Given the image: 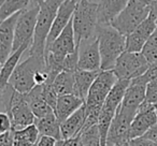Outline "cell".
Returning <instances> with one entry per match:
<instances>
[{
    "instance_id": "cell-31",
    "label": "cell",
    "mask_w": 157,
    "mask_h": 146,
    "mask_svg": "<svg viewBox=\"0 0 157 146\" xmlns=\"http://www.w3.org/2000/svg\"><path fill=\"white\" fill-rule=\"evenodd\" d=\"M42 95H43V98L46 100V102L54 109V112H55L57 99H58L59 96L57 95L56 90L53 87V84L45 83L44 85H42Z\"/></svg>"
},
{
    "instance_id": "cell-16",
    "label": "cell",
    "mask_w": 157,
    "mask_h": 146,
    "mask_svg": "<svg viewBox=\"0 0 157 146\" xmlns=\"http://www.w3.org/2000/svg\"><path fill=\"white\" fill-rule=\"evenodd\" d=\"M21 12L1 21L0 24V62L2 65L13 52L15 26Z\"/></svg>"
},
{
    "instance_id": "cell-42",
    "label": "cell",
    "mask_w": 157,
    "mask_h": 146,
    "mask_svg": "<svg viewBox=\"0 0 157 146\" xmlns=\"http://www.w3.org/2000/svg\"><path fill=\"white\" fill-rule=\"evenodd\" d=\"M5 1H6V0H0V5H1V3H3Z\"/></svg>"
},
{
    "instance_id": "cell-25",
    "label": "cell",
    "mask_w": 157,
    "mask_h": 146,
    "mask_svg": "<svg viewBox=\"0 0 157 146\" xmlns=\"http://www.w3.org/2000/svg\"><path fill=\"white\" fill-rule=\"evenodd\" d=\"M100 71H86L78 69L74 72V81H75V95L85 100L87 94L92 87L93 83L98 77Z\"/></svg>"
},
{
    "instance_id": "cell-14",
    "label": "cell",
    "mask_w": 157,
    "mask_h": 146,
    "mask_svg": "<svg viewBox=\"0 0 157 146\" xmlns=\"http://www.w3.org/2000/svg\"><path fill=\"white\" fill-rule=\"evenodd\" d=\"M156 29L157 21L155 16L150 12V15L132 32L126 36V51L127 52H142L145 43Z\"/></svg>"
},
{
    "instance_id": "cell-41",
    "label": "cell",
    "mask_w": 157,
    "mask_h": 146,
    "mask_svg": "<svg viewBox=\"0 0 157 146\" xmlns=\"http://www.w3.org/2000/svg\"><path fill=\"white\" fill-rule=\"evenodd\" d=\"M36 1H37V2H38V3H39V5H40V3H41V2H43L44 0H36Z\"/></svg>"
},
{
    "instance_id": "cell-32",
    "label": "cell",
    "mask_w": 157,
    "mask_h": 146,
    "mask_svg": "<svg viewBox=\"0 0 157 146\" xmlns=\"http://www.w3.org/2000/svg\"><path fill=\"white\" fill-rule=\"evenodd\" d=\"M145 102L157 105V80L151 81L146 84Z\"/></svg>"
},
{
    "instance_id": "cell-3",
    "label": "cell",
    "mask_w": 157,
    "mask_h": 146,
    "mask_svg": "<svg viewBox=\"0 0 157 146\" xmlns=\"http://www.w3.org/2000/svg\"><path fill=\"white\" fill-rule=\"evenodd\" d=\"M73 29L78 47L82 42L96 37L98 27V2L80 0L73 14Z\"/></svg>"
},
{
    "instance_id": "cell-1",
    "label": "cell",
    "mask_w": 157,
    "mask_h": 146,
    "mask_svg": "<svg viewBox=\"0 0 157 146\" xmlns=\"http://www.w3.org/2000/svg\"><path fill=\"white\" fill-rule=\"evenodd\" d=\"M96 36L101 55V70H112L117 59L126 51V36L112 25H99Z\"/></svg>"
},
{
    "instance_id": "cell-12",
    "label": "cell",
    "mask_w": 157,
    "mask_h": 146,
    "mask_svg": "<svg viewBox=\"0 0 157 146\" xmlns=\"http://www.w3.org/2000/svg\"><path fill=\"white\" fill-rule=\"evenodd\" d=\"M157 124V105L144 101L139 107L130 127L129 137L131 139L144 135L153 126ZM129 140V141H130Z\"/></svg>"
},
{
    "instance_id": "cell-11",
    "label": "cell",
    "mask_w": 157,
    "mask_h": 146,
    "mask_svg": "<svg viewBox=\"0 0 157 146\" xmlns=\"http://www.w3.org/2000/svg\"><path fill=\"white\" fill-rule=\"evenodd\" d=\"M137 112L128 110L121 104L112 124L110 126L109 133L107 137L105 146H123L129 142L130 127Z\"/></svg>"
},
{
    "instance_id": "cell-35",
    "label": "cell",
    "mask_w": 157,
    "mask_h": 146,
    "mask_svg": "<svg viewBox=\"0 0 157 146\" xmlns=\"http://www.w3.org/2000/svg\"><path fill=\"white\" fill-rule=\"evenodd\" d=\"M81 135L78 134L70 139H60L57 140L55 146H81Z\"/></svg>"
},
{
    "instance_id": "cell-2",
    "label": "cell",
    "mask_w": 157,
    "mask_h": 146,
    "mask_svg": "<svg viewBox=\"0 0 157 146\" xmlns=\"http://www.w3.org/2000/svg\"><path fill=\"white\" fill-rule=\"evenodd\" d=\"M63 1L65 0H44L43 2L40 3L35 37L33 44L28 50V55L45 56L48 37L50 35L57 12Z\"/></svg>"
},
{
    "instance_id": "cell-22",
    "label": "cell",
    "mask_w": 157,
    "mask_h": 146,
    "mask_svg": "<svg viewBox=\"0 0 157 146\" xmlns=\"http://www.w3.org/2000/svg\"><path fill=\"white\" fill-rule=\"evenodd\" d=\"M27 102L29 103L36 118H42L55 113L54 109L46 102L42 95V85H37L33 87L28 94H25Z\"/></svg>"
},
{
    "instance_id": "cell-38",
    "label": "cell",
    "mask_w": 157,
    "mask_h": 146,
    "mask_svg": "<svg viewBox=\"0 0 157 146\" xmlns=\"http://www.w3.org/2000/svg\"><path fill=\"white\" fill-rule=\"evenodd\" d=\"M56 141H57V140L54 139V137H52L40 135L35 146H55Z\"/></svg>"
},
{
    "instance_id": "cell-28",
    "label": "cell",
    "mask_w": 157,
    "mask_h": 146,
    "mask_svg": "<svg viewBox=\"0 0 157 146\" xmlns=\"http://www.w3.org/2000/svg\"><path fill=\"white\" fill-rule=\"evenodd\" d=\"M33 1V0H6L5 2L0 5V20L5 21L15 13L24 11L31 5Z\"/></svg>"
},
{
    "instance_id": "cell-15",
    "label": "cell",
    "mask_w": 157,
    "mask_h": 146,
    "mask_svg": "<svg viewBox=\"0 0 157 146\" xmlns=\"http://www.w3.org/2000/svg\"><path fill=\"white\" fill-rule=\"evenodd\" d=\"M78 45L75 41V35L73 29V22L69 23L61 33L46 47L45 53H51L56 58L63 59L66 56L76 52Z\"/></svg>"
},
{
    "instance_id": "cell-21",
    "label": "cell",
    "mask_w": 157,
    "mask_h": 146,
    "mask_svg": "<svg viewBox=\"0 0 157 146\" xmlns=\"http://www.w3.org/2000/svg\"><path fill=\"white\" fill-rule=\"evenodd\" d=\"M85 103V100L81 97L76 96L75 94L61 95L57 99L56 107H55V114L59 122H63L67 119L70 115L78 111L82 105Z\"/></svg>"
},
{
    "instance_id": "cell-19",
    "label": "cell",
    "mask_w": 157,
    "mask_h": 146,
    "mask_svg": "<svg viewBox=\"0 0 157 146\" xmlns=\"http://www.w3.org/2000/svg\"><path fill=\"white\" fill-rule=\"evenodd\" d=\"M86 118H87V113H86L85 103H84L78 111H75L72 115H70L67 119L61 122V137L63 139H70V137L78 135L83 129Z\"/></svg>"
},
{
    "instance_id": "cell-13",
    "label": "cell",
    "mask_w": 157,
    "mask_h": 146,
    "mask_svg": "<svg viewBox=\"0 0 157 146\" xmlns=\"http://www.w3.org/2000/svg\"><path fill=\"white\" fill-rule=\"evenodd\" d=\"M78 69L86 71H101V55L98 38L84 41L78 46Z\"/></svg>"
},
{
    "instance_id": "cell-39",
    "label": "cell",
    "mask_w": 157,
    "mask_h": 146,
    "mask_svg": "<svg viewBox=\"0 0 157 146\" xmlns=\"http://www.w3.org/2000/svg\"><path fill=\"white\" fill-rule=\"evenodd\" d=\"M151 13L155 16V18L157 21V0H155L154 2L151 5Z\"/></svg>"
},
{
    "instance_id": "cell-6",
    "label": "cell",
    "mask_w": 157,
    "mask_h": 146,
    "mask_svg": "<svg viewBox=\"0 0 157 146\" xmlns=\"http://www.w3.org/2000/svg\"><path fill=\"white\" fill-rule=\"evenodd\" d=\"M129 84H130V81H128V80H118L103 103L98 120V127L99 131H100L102 146H105V144H107V137L109 133L110 126H111L112 120L115 117L121 104H122L125 92H126Z\"/></svg>"
},
{
    "instance_id": "cell-9",
    "label": "cell",
    "mask_w": 157,
    "mask_h": 146,
    "mask_svg": "<svg viewBox=\"0 0 157 146\" xmlns=\"http://www.w3.org/2000/svg\"><path fill=\"white\" fill-rule=\"evenodd\" d=\"M150 12L151 7H145L137 1L130 0L127 7L112 21L110 25L124 36H128L150 15Z\"/></svg>"
},
{
    "instance_id": "cell-10",
    "label": "cell",
    "mask_w": 157,
    "mask_h": 146,
    "mask_svg": "<svg viewBox=\"0 0 157 146\" xmlns=\"http://www.w3.org/2000/svg\"><path fill=\"white\" fill-rule=\"evenodd\" d=\"M3 112H7L10 115L12 130L14 131L24 129L36 122V116L29 103L27 102L25 95L16 90L13 92L9 104Z\"/></svg>"
},
{
    "instance_id": "cell-7",
    "label": "cell",
    "mask_w": 157,
    "mask_h": 146,
    "mask_svg": "<svg viewBox=\"0 0 157 146\" xmlns=\"http://www.w3.org/2000/svg\"><path fill=\"white\" fill-rule=\"evenodd\" d=\"M40 11V5L33 0L26 10L21 12L15 26L13 52L22 47L23 45L31 46L35 37V30L37 26L38 14Z\"/></svg>"
},
{
    "instance_id": "cell-34",
    "label": "cell",
    "mask_w": 157,
    "mask_h": 146,
    "mask_svg": "<svg viewBox=\"0 0 157 146\" xmlns=\"http://www.w3.org/2000/svg\"><path fill=\"white\" fill-rule=\"evenodd\" d=\"M12 130V122L10 115L7 112H2L0 114V132L5 133Z\"/></svg>"
},
{
    "instance_id": "cell-29",
    "label": "cell",
    "mask_w": 157,
    "mask_h": 146,
    "mask_svg": "<svg viewBox=\"0 0 157 146\" xmlns=\"http://www.w3.org/2000/svg\"><path fill=\"white\" fill-rule=\"evenodd\" d=\"M78 134L81 135V146H102L98 124L86 129L85 131H82Z\"/></svg>"
},
{
    "instance_id": "cell-23",
    "label": "cell",
    "mask_w": 157,
    "mask_h": 146,
    "mask_svg": "<svg viewBox=\"0 0 157 146\" xmlns=\"http://www.w3.org/2000/svg\"><path fill=\"white\" fill-rule=\"evenodd\" d=\"M30 48L29 45H23L18 50L12 52V54L9 56V58L1 65V71H0V88H3L9 84V80L11 75L13 74L14 70L21 62L23 55L26 51Z\"/></svg>"
},
{
    "instance_id": "cell-18",
    "label": "cell",
    "mask_w": 157,
    "mask_h": 146,
    "mask_svg": "<svg viewBox=\"0 0 157 146\" xmlns=\"http://www.w3.org/2000/svg\"><path fill=\"white\" fill-rule=\"evenodd\" d=\"M145 95L146 84L141 82L138 77L131 80L130 84H129L128 88H127L126 92H125L122 107L131 110V111L138 112L139 107L145 101Z\"/></svg>"
},
{
    "instance_id": "cell-37",
    "label": "cell",
    "mask_w": 157,
    "mask_h": 146,
    "mask_svg": "<svg viewBox=\"0 0 157 146\" xmlns=\"http://www.w3.org/2000/svg\"><path fill=\"white\" fill-rule=\"evenodd\" d=\"M14 144V131L1 133L0 135V146H13Z\"/></svg>"
},
{
    "instance_id": "cell-8",
    "label": "cell",
    "mask_w": 157,
    "mask_h": 146,
    "mask_svg": "<svg viewBox=\"0 0 157 146\" xmlns=\"http://www.w3.org/2000/svg\"><path fill=\"white\" fill-rule=\"evenodd\" d=\"M150 63L143 56L142 52H127L125 51L117 59L112 70L118 80H128L141 77L147 71Z\"/></svg>"
},
{
    "instance_id": "cell-5",
    "label": "cell",
    "mask_w": 157,
    "mask_h": 146,
    "mask_svg": "<svg viewBox=\"0 0 157 146\" xmlns=\"http://www.w3.org/2000/svg\"><path fill=\"white\" fill-rule=\"evenodd\" d=\"M117 81L118 79L113 70H101L99 72L85 99L87 116L90 115L99 118L103 103Z\"/></svg>"
},
{
    "instance_id": "cell-30",
    "label": "cell",
    "mask_w": 157,
    "mask_h": 146,
    "mask_svg": "<svg viewBox=\"0 0 157 146\" xmlns=\"http://www.w3.org/2000/svg\"><path fill=\"white\" fill-rule=\"evenodd\" d=\"M142 54L150 65L157 62V29L145 43L142 50Z\"/></svg>"
},
{
    "instance_id": "cell-33",
    "label": "cell",
    "mask_w": 157,
    "mask_h": 146,
    "mask_svg": "<svg viewBox=\"0 0 157 146\" xmlns=\"http://www.w3.org/2000/svg\"><path fill=\"white\" fill-rule=\"evenodd\" d=\"M138 79H139L141 82H143L144 84H147L148 82L157 80V62L150 65L147 71H146L143 75L138 77Z\"/></svg>"
},
{
    "instance_id": "cell-43",
    "label": "cell",
    "mask_w": 157,
    "mask_h": 146,
    "mask_svg": "<svg viewBox=\"0 0 157 146\" xmlns=\"http://www.w3.org/2000/svg\"><path fill=\"white\" fill-rule=\"evenodd\" d=\"M93 1H95V2H99L100 0H93Z\"/></svg>"
},
{
    "instance_id": "cell-17",
    "label": "cell",
    "mask_w": 157,
    "mask_h": 146,
    "mask_svg": "<svg viewBox=\"0 0 157 146\" xmlns=\"http://www.w3.org/2000/svg\"><path fill=\"white\" fill-rule=\"evenodd\" d=\"M78 1L80 0H65L61 3L60 8H59L58 12H57L56 17H55L54 23H53L52 28H51L50 35L48 37L46 47L60 35L61 31L71 22V20L73 18V14L75 12L76 6H78Z\"/></svg>"
},
{
    "instance_id": "cell-20",
    "label": "cell",
    "mask_w": 157,
    "mask_h": 146,
    "mask_svg": "<svg viewBox=\"0 0 157 146\" xmlns=\"http://www.w3.org/2000/svg\"><path fill=\"white\" fill-rule=\"evenodd\" d=\"M130 0H100L98 2V24L110 25L127 7Z\"/></svg>"
},
{
    "instance_id": "cell-26",
    "label": "cell",
    "mask_w": 157,
    "mask_h": 146,
    "mask_svg": "<svg viewBox=\"0 0 157 146\" xmlns=\"http://www.w3.org/2000/svg\"><path fill=\"white\" fill-rule=\"evenodd\" d=\"M75 72V71H74ZM74 72L61 71L53 82V87L56 90L57 95H69L75 94V81H74Z\"/></svg>"
},
{
    "instance_id": "cell-24",
    "label": "cell",
    "mask_w": 157,
    "mask_h": 146,
    "mask_svg": "<svg viewBox=\"0 0 157 146\" xmlns=\"http://www.w3.org/2000/svg\"><path fill=\"white\" fill-rule=\"evenodd\" d=\"M36 126L40 132V135H46L52 137L56 140H60L61 137V129L59 119L57 118L56 114L52 113L50 115L42 118H36Z\"/></svg>"
},
{
    "instance_id": "cell-4",
    "label": "cell",
    "mask_w": 157,
    "mask_h": 146,
    "mask_svg": "<svg viewBox=\"0 0 157 146\" xmlns=\"http://www.w3.org/2000/svg\"><path fill=\"white\" fill-rule=\"evenodd\" d=\"M46 69L45 56L28 55L21 61L9 80V84L14 90L21 94H28L36 87V75L39 71Z\"/></svg>"
},
{
    "instance_id": "cell-40",
    "label": "cell",
    "mask_w": 157,
    "mask_h": 146,
    "mask_svg": "<svg viewBox=\"0 0 157 146\" xmlns=\"http://www.w3.org/2000/svg\"><path fill=\"white\" fill-rule=\"evenodd\" d=\"M133 1H137V2L141 3V5L145 6V7H151V5L154 2L155 0H133Z\"/></svg>"
},
{
    "instance_id": "cell-27",
    "label": "cell",
    "mask_w": 157,
    "mask_h": 146,
    "mask_svg": "<svg viewBox=\"0 0 157 146\" xmlns=\"http://www.w3.org/2000/svg\"><path fill=\"white\" fill-rule=\"evenodd\" d=\"M39 137L40 132L36 124H33L24 129L14 131L13 146H35Z\"/></svg>"
},
{
    "instance_id": "cell-36",
    "label": "cell",
    "mask_w": 157,
    "mask_h": 146,
    "mask_svg": "<svg viewBox=\"0 0 157 146\" xmlns=\"http://www.w3.org/2000/svg\"><path fill=\"white\" fill-rule=\"evenodd\" d=\"M130 146H157V143L150 139H146L145 137H139L131 139L129 141Z\"/></svg>"
}]
</instances>
